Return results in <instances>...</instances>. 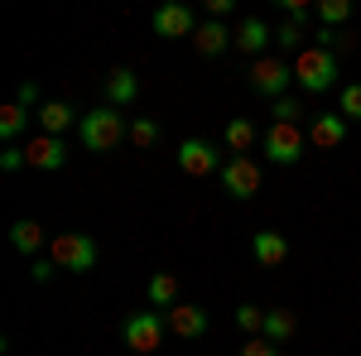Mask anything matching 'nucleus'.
I'll return each mask as SVG.
<instances>
[{"instance_id":"f257e3e1","label":"nucleus","mask_w":361,"mask_h":356,"mask_svg":"<svg viewBox=\"0 0 361 356\" xmlns=\"http://www.w3.org/2000/svg\"><path fill=\"white\" fill-rule=\"evenodd\" d=\"M78 135H82V145L92 149V154H106V149H116L121 140L130 135V125L121 121L116 106H97V111H87L82 121H78Z\"/></svg>"},{"instance_id":"f03ea898","label":"nucleus","mask_w":361,"mask_h":356,"mask_svg":"<svg viewBox=\"0 0 361 356\" xmlns=\"http://www.w3.org/2000/svg\"><path fill=\"white\" fill-rule=\"evenodd\" d=\"M294 82H299V92H308V97H323V92L337 82V54L333 49H299Z\"/></svg>"},{"instance_id":"7ed1b4c3","label":"nucleus","mask_w":361,"mask_h":356,"mask_svg":"<svg viewBox=\"0 0 361 356\" xmlns=\"http://www.w3.org/2000/svg\"><path fill=\"white\" fill-rule=\"evenodd\" d=\"M304 145H308V135L299 130V125H289V121H275V125L260 135V149H265V159H270V164H279V168L299 164Z\"/></svg>"},{"instance_id":"20e7f679","label":"nucleus","mask_w":361,"mask_h":356,"mask_svg":"<svg viewBox=\"0 0 361 356\" xmlns=\"http://www.w3.org/2000/svg\"><path fill=\"white\" fill-rule=\"evenodd\" d=\"M54 265L68 274H87L92 265H97V241L92 236H82V231H63L54 241Z\"/></svg>"},{"instance_id":"39448f33","label":"nucleus","mask_w":361,"mask_h":356,"mask_svg":"<svg viewBox=\"0 0 361 356\" xmlns=\"http://www.w3.org/2000/svg\"><path fill=\"white\" fill-rule=\"evenodd\" d=\"M164 328H169V318H159V313H130V318H126V328H121V337H126V347H130V352L149 356V352H159Z\"/></svg>"},{"instance_id":"423d86ee","label":"nucleus","mask_w":361,"mask_h":356,"mask_svg":"<svg viewBox=\"0 0 361 356\" xmlns=\"http://www.w3.org/2000/svg\"><path fill=\"white\" fill-rule=\"evenodd\" d=\"M289 82H294V63H284V58H255V63H250V87H255L260 97L279 102V97L289 92Z\"/></svg>"},{"instance_id":"0eeeda50","label":"nucleus","mask_w":361,"mask_h":356,"mask_svg":"<svg viewBox=\"0 0 361 356\" xmlns=\"http://www.w3.org/2000/svg\"><path fill=\"white\" fill-rule=\"evenodd\" d=\"M178 168L193 173V178H212V173H222L217 145H212V140H183V145H178Z\"/></svg>"},{"instance_id":"6e6552de","label":"nucleus","mask_w":361,"mask_h":356,"mask_svg":"<svg viewBox=\"0 0 361 356\" xmlns=\"http://www.w3.org/2000/svg\"><path fill=\"white\" fill-rule=\"evenodd\" d=\"M25 164L29 168H44V173L68 168V140H63V135H34L25 145Z\"/></svg>"},{"instance_id":"1a4fd4ad","label":"nucleus","mask_w":361,"mask_h":356,"mask_svg":"<svg viewBox=\"0 0 361 356\" xmlns=\"http://www.w3.org/2000/svg\"><path fill=\"white\" fill-rule=\"evenodd\" d=\"M149 25H154L159 39H188V34L197 29V20H193V10H188L183 0H164V5L154 10V20H149Z\"/></svg>"},{"instance_id":"9d476101","label":"nucleus","mask_w":361,"mask_h":356,"mask_svg":"<svg viewBox=\"0 0 361 356\" xmlns=\"http://www.w3.org/2000/svg\"><path fill=\"white\" fill-rule=\"evenodd\" d=\"M222 188L236 197V202H246L260 192V164H250V159H231L222 164Z\"/></svg>"},{"instance_id":"9b49d317","label":"nucleus","mask_w":361,"mask_h":356,"mask_svg":"<svg viewBox=\"0 0 361 356\" xmlns=\"http://www.w3.org/2000/svg\"><path fill=\"white\" fill-rule=\"evenodd\" d=\"M169 328L178 332L183 342H193V337L207 332V313H202L197 303H173V308H169Z\"/></svg>"},{"instance_id":"f8f14e48","label":"nucleus","mask_w":361,"mask_h":356,"mask_svg":"<svg viewBox=\"0 0 361 356\" xmlns=\"http://www.w3.org/2000/svg\"><path fill=\"white\" fill-rule=\"evenodd\" d=\"M308 140H313L318 149H337V145L347 140V116H342V111H323V116L313 121Z\"/></svg>"},{"instance_id":"ddd939ff","label":"nucleus","mask_w":361,"mask_h":356,"mask_svg":"<svg viewBox=\"0 0 361 356\" xmlns=\"http://www.w3.org/2000/svg\"><path fill=\"white\" fill-rule=\"evenodd\" d=\"M250 255H255L265 270H275V265H284V255H289V241H284L279 231H255V236H250Z\"/></svg>"},{"instance_id":"4468645a","label":"nucleus","mask_w":361,"mask_h":356,"mask_svg":"<svg viewBox=\"0 0 361 356\" xmlns=\"http://www.w3.org/2000/svg\"><path fill=\"white\" fill-rule=\"evenodd\" d=\"M193 49H197L202 58L226 54V49H231V34H226V25H222V20H207V25H197V29H193Z\"/></svg>"},{"instance_id":"2eb2a0df","label":"nucleus","mask_w":361,"mask_h":356,"mask_svg":"<svg viewBox=\"0 0 361 356\" xmlns=\"http://www.w3.org/2000/svg\"><path fill=\"white\" fill-rule=\"evenodd\" d=\"M140 97V78L130 68H111L106 73V106H126V102H135Z\"/></svg>"},{"instance_id":"dca6fc26","label":"nucleus","mask_w":361,"mask_h":356,"mask_svg":"<svg viewBox=\"0 0 361 356\" xmlns=\"http://www.w3.org/2000/svg\"><path fill=\"white\" fill-rule=\"evenodd\" d=\"M73 121H78V111L68 106V102H44V106H39V125H44V135H68Z\"/></svg>"},{"instance_id":"f3484780","label":"nucleus","mask_w":361,"mask_h":356,"mask_svg":"<svg viewBox=\"0 0 361 356\" xmlns=\"http://www.w3.org/2000/svg\"><path fill=\"white\" fill-rule=\"evenodd\" d=\"M265 44H270V25L265 20H246V25L236 29V49L250 58H265Z\"/></svg>"},{"instance_id":"a211bd4d","label":"nucleus","mask_w":361,"mask_h":356,"mask_svg":"<svg viewBox=\"0 0 361 356\" xmlns=\"http://www.w3.org/2000/svg\"><path fill=\"white\" fill-rule=\"evenodd\" d=\"M294 332H299V313H294V308H270V313H265V332H260V337L289 342Z\"/></svg>"},{"instance_id":"6ab92c4d","label":"nucleus","mask_w":361,"mask_h":356,"mask_svg":"<svg viewBox=\"0 0 361 356\" xmlns=\"http://www.w3.org/2000/svg\"><path fill=\"white\" fill-rule=\"evenodd\" d=\"M10 246L20 250V255H39L44 250V226L39 221H15L10 226Z\"/></svg>"},{"instance_id":"aec40b11","label":"nucleus","mask_w":361,"mask_h":356,"mask_svg":"<svg viewBox=\"0 0 361 356\" xmlns=\"http://www.w3.org/2000/svg\"><path fill=\"white\" fill-rule=\"evenodd\" d=\"M25 130H29V106H20V102L0 106V140H20Z\"/></svg>"},{"instance_id":"412c9836","label":"nucleus","mask_w":361,"mask_h":356,"mask_svg":"<svg viewBox=\"0 0 361 356\" xmlns=\"http://www.w3.org/2000/svg\"><path fill=\"white\" fill-rule=\"evenodd\" d=\"M145 299L154 303V308H173V303H178V279H173V274H154L149 289H145Z\"/></svg>"},{"instance_id":"4be33fe9","label":"nucleus","mask_w":361,"mask_h":356,"mask_svg":"<svg viewBox=\"0 0 361 356\" xmlns=\"http://www.w3.org/2000/svg\"><path fill=\"white\" fill-rule=\"evenodd\" d=\"M313 15H318V25L337 29L352 20V0H313Z\"/></svg>"},{"instance_id":"5701e85b","label":"nucleus","mask_w":361,"mask_h":356,"mask_svg":"<svg viewBox=\"0 0 361 356\" xmlns=\"http://www.w3.org/2000/svg\"><path fill=\"white\" fill-rule=\"evenodd\" d=\"M226 149H236V154H246V149H250V145H255V140H260V135H255V125H250V121H246V116H236V121H231V125H226Z\"/></svg>"},{"instance_id":"b1692460","label":"nucleus","mask_w":361,"mask_h":356,"mask_svg":"<svg viewBox=\"0 0 361 356\" xmlns=\"http://www.w3.org/2000/svg\"><path fill=\"white\" fill-rule=\"evenodd\" d=\"M337 111H342L347 121H361V82H347L337 92Z\"/></svg>"},{"instance_id":"393cba45","label":"nucleus","mask_w":361,"mask_h":356,"mask_svg":"<svg viewBox=\"0 0 361 356\" xmlns=\"http://www.w3.org/2000/svg\"><path fill=\"white\" fill-rule=\"evenodd\" d=\"M304 29H308V15H289V25H279V44H284V49H299V44H304Z\"/></svg>"},{"instance_id":"a878e982","label":"nucleus","mask_w":361,"mask_h":356,"mask_svg":"<svg viewBox=\"0 0 361 356\" xmlns=\"http://www.w3.org/2000/svg\"><path fill=\"white\" fill-rule=\"evenodd\" d=\"M236 323H241V332H255V337H260V332H265V313H260L255 303H241V308H236Z\"/></svg>"},{"instance_id":"bb28decb","label":"nucleus","mask_w":361,"mask_h":356,"mask_svg":"<svg viewBox=\"0 0 361 356\" xmlns=\"http://www.w3.org/2000/svg\"><path fill=\"white\" fill-rule=\"evenodd\" d=\"M130 140H135L140 149H149V145L159 140V125H154V121H135V125H130Z\"/></svg>"},{"instance_id":"cd10ccee","label":"nucleus","mask_w":361,"mask_h":356,"mask_svg":"<svg viewBox=\"0 0 361 356\" xmlns=\"http://www.w3.org/2000/svg\"><path fill=\"white\" fill-rule=\"evenodd\" d=\"M299 111H304V102H294V97H279V102H275V121H289V125H299Z\"/></svg>"},{"instance_id":"c85d7f7f","label":"nucleus","mask_w":361,"mask_h":356,"mask_svg":"<svg viewBox=\"0 0 361 356\" xmlns=\"http://www.w3.org/2000/svg\"><path fill=\"white\" fill-rule=\"evenodd\" d=\"M241 356H279V352H275V342H270V337H250L246 347H241Z\"/></svg>"},{"instance_id":"c756f323","label":"nucleus","mask_w":361,"mask_h":356,"mask_svg":"<svg viewBox=\"0 0 361 356\" xmlns=\"http://www.w3.org/2000/svg\"><path fill=\"white\" fill-rule=\"evenodd\" d=\"M0 168H5V173H15V168H29V164H25V149H15V145H10V149L0 154Z\"/></svg>"},{"instance_id":"7c9ffc66","label":"nucleus","mask_w":361,"mask_h":356,"mask_svg":"<svg viewBox=\"0 0 361 356\" xmlns=\"http://www.w3.org/2000/svg\"><path fill=\"white\" fill-rule=\"evenodd\" d=\"M231 5H236V0H207V15H212V20H226Z\"/></svg>"},{"instance_id":"2f4dec72","label":"nucleus","mask_w":361,"mask_h":356,"mask_svg":"<svg viewBox=\"0 0 361 356\" xmlns=\"http://www.w3.org/2000/svg\"><path fill=\"white\" fill-rule=\"evenodd\" d=\"M279 10H289V15H308V5H313V0H275Z\"/></svg>"},{"instance_id":"473e14b6","label":"nucleus","mask_w":361,"mask_h":356,"mask_svg":"<svg viewBox=\"0 0 361 356\" xmlns=\"http://www.w3.org/2000/svg\"><path fill=\"white\" fill-rule=\"evenodd\" d=\"M15 102H20V106H29V102H39V87H34V82H25L20 92H15Z\"/></svg>"},{"instance_id":"72a5a7b5","label":"nucleus","mask_w":361,"mask_h":356,"mask_svg":"<svg viewBox=\"0 0 361 356\" xmlns=\"http://www.w3.org/2000/svg\"><path fill=\"white\" fill-rule=\"evenodd\" d=\"M54 270H58L54 260H34V279H49V274H54Z\"/></svg>"},{"instance_id":"f704fd0d","label":"nucleus","mask_w":361,"mask_h":356,"mask_svg":"<svg viewBox=\"0 0 361 356\" xmlns=\"http://www.w3.org/2000/svg\"><path fill=\"white\" fill-rule=\"evenodd\" d=\"M135 356H140V352H135Z\"/></svg>"}]
</instances>
